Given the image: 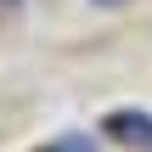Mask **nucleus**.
I'll return each instance as SVG.
<instances>
[{"instance_id":"1","label":"nucleus","mask_w":152,"mask_h":152,"mask_svg":"<svg viewBox=\"0 0 152 152\" xmlns=\"http://www.w3.org/2000/svg\"><path fill=\"white\" fill-rule=\"evenodd\" d=\"M118 141H152V118L147 113H113V124H107Z\"/></svg>"},{"instance_id":"2","label":"nucleus","mask_w":152,"mask_h":152,"mask_svg":"<svg viewBox=\"0 0 152 152\" xmlns=\"http://www.w3.org/2000/svg\"><path fill=\"white\" fill-rule=\"evenodd\" d=\"M96 6H124V0H96Z\"/></svg>"}]
</instances>
